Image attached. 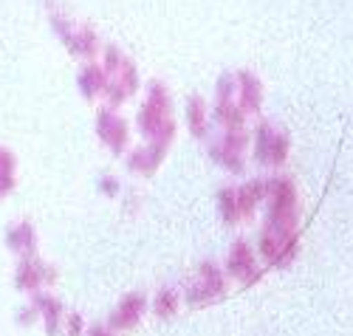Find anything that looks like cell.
<instances>
[{
  "label": "cell",
  "mask_w": 353,
  "mask_h": 336,
  "mask_svg": "<svg viewBox=\"0 0 353 336\" xmlns=\"http://www.w3.org/2000/svg\"><path fill=\"white\" fill-rule=\"evenodd\" d=\"M136 128L141 139L159 141L164 147H172L175 136H179V121L172 116V97H170V88L161 79L147 82L144 102L136 113Z\"/></svg>",
  "instance_id": "6da1fadb"
},
{
  "label": "cell",
  "mask_w": 353,
  "mask_h": 336,
  "mask_svg": "<svg viewBox=\"0 0 353 336\" xmlns=\"http://www.w3.org/2000/svg\"><path fill=\"white\" fill-rule=\"evenodd\" d=\"M263 206H266V229L280 235L300 232L303 206H300V192L294 178L288 175L266 178V201H263Z\"/></svg>",
  "instance_id": "7a4b0ae2"
},
{
  "label": "cell",
  "mask_w": 353,
  "mask_h": 336,
  "mask_svg": "<svg viewBox=\"0 0 353 336\" xmlns=\"http://www.w3.org/2000/svg\"><path fill=\"white\" fill-rule=\"evenodd\" d=\"M102 68L108 77V88H105L108 108H122L128 99H133V94H139L141 79H139L136 63L125 51H119L116 46H108L102 54Z\"/></svg>",
  "instance_id": "3957f363"
},
{
  "label": "cell",
  "mask_w": 353,
  "mask_h": 336,
  "mask_svg": "<svg viewBox=\"0 0 353 336\" xmlns=\"http://www.w3.org/2000/svg\"><path fill=\"white\" fill-rule=\"evenodd\" d=\"M226 294H229V277L223 266L215 260H201L192 280L181 291V302H187L190 308H207V305L221 302Z\"/></svg>",
  "instance_id": "277c9868"
},
{
  "label": "cell",
  "mask_w": 353,
  "mask_h": 336,
  "mask_svg": "<svg viewBox=\"0 0 353 336\" xmlns=\"http://www.w3.org/2000/svg\"><path fill=\"white\" fill-rule=\"evenodd\" d=\"M249 147H252V159L257 167H283L291 156V136L272 125L269 119H260L254 133H249Z\"/></svg>",
  "instance_id": "5b68a950"
},
{
  "label": "cell",
  "mask_w": 353,
  "mask_h": 336,
  "mask_svg": "<svg viewBox=\"0 0 353 336\" xmlns=\"http://www.w3.org/2000/svg\"><path fill=\"white\" fill-rule=\"evenodd\" d=\"M48 23L54 28V34L60 37L68 48V54L79 57V59H94L99 51V34L94 32L91 26L85 23H74L68 14H63L60 9H48Z\"/></svg>",
  "instance_id": "8992f818"
},
{
  "label": "cell",
  "mask_w": 353,
  "mask_h": 336,
  "mask_svg": "<svg viewBox=\"0 0 353 336\" xmlns=\"http://www.w3.org/2000/svg\"><path fill=\"white\" fill-rule=\"evenodd\" d=\"M254 252L272 268H288L300 255V232L280 235V232H272V229L263 226L257 232V240H254Z\"/></svg>",
  "instance_id": "52a82bcc"
},
{
  "label": "cell",
  "mask_w": 353,
  "mask_h": 336,
  "mask_svg": "<svg viewBox=\"0 0 353 336\" xmlns=\"http://www.w3.org/2000/svg\"><path fill=\"white\" fill-rule=\"evenodd\" d=\"M223 271L226 277L234 280L238 286L249 288L254 283L263 280V266H260V257L254 252V246L246 240V237H238L229 246V255H226V263H223Z\"/></svg>",
  "instance_id": "ba28073f"
},
{
  "label": "cell",
  "mask_w": 353,
  "mask_h": 336,
  "mask_svg": "<svg viewBox=\"0 0 353 336\" xmlns=\"http://www.w3.org/2000/svg\"><path fill=\"white\" fill-rule=\"evenodd\" d=\"M210 159L232 172V175H243L246 172V152H249V133L246 130H232V133H223L221 139H212L210 141Z\"/></svg>",
  "instance_id": "9c48e42d"
},
{
  "label": "cell",
  "mask_w": 353,
  "mask_h": 336,
  "mask_svg": "<svg viewBox=\"0 0 353 336\" xmlns=\"http://www.w3.org/2000/svg\"><path fill=\"white\" fill-rule=\"evenodd\" d=\"M94 130L97 139L102 141L105 150H110L113 156H125L128 147H130V125L116 113V108H99L97 119H94Z\"/></svg>",
  "instance_id": "30bf717a"
},
{
  "label": "cell",
  "mask_w": 353,
  "mask_h": 336,
  "mask_svg": "<svg viewBox=\"0 0 353 336\" xmlns=\"http://www.w3.org/2000/svg\"><path fill=\"white\" fill-rule=\"evenodd\" d=\"M57 277H60V274H57V266L40 260V255L20 257V263L14 268V288L23 294H34V291H43L46 286H54Z\"/></svg>",
  "instance_id": "8fae6325"
},
{
  "label": "cell",
  "mask_w": 353,
  "mask_h": 336,
  "mask_svg": "<svg viewBox=\"0 0 353 336\" xmlns=\"http://www.w3.org/2000/svg\"><path fill=\"white\" fill-rule=\"evenodd\" d=\"M147 305H150V297H147L144 291H130L125 294L119 302L113 305V311L108 314V328L116 330V333H125V330H133L144 314H147Z\"/></svg>",
  "instance_id": "7c38bea8"
},
{
  "label": "cell",
  "mask_w": 353,
  "mask_h": 336,
  "mask_svg": "<svg viewBox=\"0 0 353 336\" xmlns=\"http://www.w3.org/2000/svg\"><path fill=\"white\" fill-rule=\"evenodd\" d=\"M263 99H266V94H263V82L254 71H234V102H238V108L246 113V116H260L263 110Z\"/></svg>",
  "instance_id": "4fadbf2b"
},
{
  "label": "cell",
  "mask_w": 353,
  "mask_h": 336,
  "mask_svg": "<svg viewBox=\"0 0 353 336\" xmlns=\"http://www.w3.org/2000/svg\"><path fill=\"white\" fill-rule=\"evenodd\" d=\"M167 150L170 147H164L159 141H144V144L133 147L128 152V170L139 178H153L167 159Z\"/></svg>",
  "instance_id": "5bb4252c"
},
{
  "label": "cell",
  "mask_w": 353,
  "mask_h": 336,
  "mask_svg": "<svg viewBox=\"0 0 353 336\" xmlns=\"http://www.w3.org/2000/svg\"><path fill=\"white\" fill-rule=\"evenodd\" d=\"M37 308V317L43 322V330L48 336H60L63 333V319H65V305L60 297H54L48 291H34L28 299Z\"/></svg>",
  "instance_id": "9a60e30c"
},
{
  "label": "cell",
  "mask_w": 353,
  "mask_h": 336,
  "mask_svg": "<svg viewBox=\"0 0 353 336\" xmlns=\"http://www.w3.org/2000/svg\"><path fill=\"white\" fill-rule=\"evenodd\" d=\"M3 240H6V249L14 252L17 257H34L40 252V235H37L32 221L12 224L6 229V235H3Z\"/></svg>",
  "instance_id": "2e32d148"
},
{
  "label": "cell",
  "mask_w": 353,
  "mask_h": 336,
  "mask_svg": "<svg viewBox=\"0 0 353 336\" xmlns=\"http://www.w3.org/2000/svg\"><path fill=\"white\" fill-rule=\"evenodd\" d=\"M77 88H79L82 99H88V102H97L99 97H105L108 77H105L102 63H91V59H88V63L79 68V74H77Z\"/></svg>",
  "instance_id": "e0dca14e"
},
{
  "label": "cell",
  "mask_w": 353,
  "mask_h": 336,
  "mask_svg": "<svg viewBox=\"0 0 353 336\" xmlns=\"http://www.w3.org/2000/svg\"><path fill=\"white\" fill-rule=\"evenodd\" d=\"M234 195H238V209H241V221L254 218V212L266 201V178H252L246 184L234 187Z\"/></svg>",
  "instance_id": "ac0fdd59"
},
{
  "label": "cell",
  "mask_w": 353,
  "mask_h": 336,
  "mask_svg": "<svg viewBox=\"0 0 353 336\" xmlns=\"http://www.w3.org/2000/svg\"><path fill=\"white\" fill-rule=\"evenodd\" d=\"M184 116H187V130L192 133V139H207L210 136V105L203 97L192 94L187 99Z\"/></svg>",
  "instance_id": "d6986e66"
},
{
  "label": "cell",
  "mask_w": 353,
  "mask_h": 336,
  "mask_svg": "<svg viewBox=\"0 0 353 336\" xmlns=\"http://www.w3.org/2000/svg\"><path fill=\"white\" fill-rule=\"evenodd\" d=\"M212 121L223 130V133H232V130H246V121L249 116L238 108V102L229 99V102H212V110H210Z\"/></svg>",
  "instance_id": "ffe728a7"
},
{
  "label": "cell",
  "mask_w": 353,
  "mask_h": 336,
  "mask_svg": "<svg viewBox=\"0 0 353 336\" xmlns=\"http://www.w3.org/2000/svg\"><path fill=\"white\" fill-rule=\"evenodd\" d=\"M181 291L179 288H172V286H164L156 291V297L150 299V305H147V311H153L156 319H172V317H179L181 311Z\"/></svg>",
  "instance_id": "44dd1931"
},
{
  "label": "cell",
  "mask_w": 353,
  "mask_h": 336,
  "mask_svg": "<svg viewBox=\"0 0 353 336\" xmlns=\"http://www.w3.org/2000/svg\"><path fill=\"white\" fill-rule=\"evenodd\" d=\"M17 187V156L9 147H0V201L9 198Z\"/></svg>",
  "instance_id": "7402d4cb"
},
{
  "label": "cell",
  "mask_w": 353,
  "mask_h": 336,
  "mask_svg": "<svg viewBox=\"0 0 353 336\" xmlns=\"http://www.w3.org/2000/svg\"><path fill=\"white\" fill-rule=\"evenodd\" d=\"M215 204H218V215H221V221L226 226H234L241 221V209H238V195H234V187H221Z\"/></svg>",
  "instance_id": "603a6c76"
},
{
  "label": "cell",
  "mask_w": 353,
  "mask_h": 336,
  "mask_svg": "<svg viewBox=\"0 0 353 336\" xmlns=\"http://www.w3.org/2000/svg\"><path fill=\"white\" fill-rule=\"evenodd\" d=\"M97 190L105 195V198H119L122 195V181L116 178V175H102L99 181H97Z\"/></svg>",
  "instance_id": "cb8c5ba5"
},
{
  "label": "cell",
  "mask_w": 353,
  "mask_h": 336,
  "mask_svg": "<svg viewBox=\"0 0 353 336\" xmlns=\"http://www.w3.org/2000/svg\"><path fill=\"white\" fill-rule=\"evenodd\" d=\"M14 322H17L20 328H32V325H37V322H40V317H37V308H34L32 302L20 305V308L14 311Z\"/></svg>",
  "instance_id": "d4e9b609"
},
{
  "label": "cell",
  "mask_w": 353,
  "mask_h": 336,
  "mask_svg": "<svg viewBox=\"0 0 353 336\" xmlns=\"http://www.w3.org/2000/svg\"><path fill=\"white\" fill-rule=\"evenodd\" d=\"M85 317L79 314V311H71V314H65V319H63V330L68 333V336H85Z\"/></svg>",
  "instance_id": "484cf974"
},
{
  "label": "cell",
  "mask_w": 353,
  "mask_h": 336,
  "mask_svg": "<svg viewBox=\"0 0 353 336\" xmlns=\"http://www.w3.org/2000/svg\"><path fill=\"white\" fill-rule=\"evenodd\" d=\"M119 198H125V201H122V206H125V215H136V212L141 209V201H144L139 190H128V192L122 190V195H119Z\"/></svg>",
  "instance_id": "4316f807"
},
{
  "label": "cell",
  "mask_w": 353,
  "mask_h": 336,
  "mask_svg": "<svg viewBox=\"0 0 353 336\" xmlns=\"http://www.w3.org/2000/svg\"><path fill=\"white\" fill-rule=\"evenodd\" d=\"M85 336H119V333L110 330L105 322H99V325H88L85 328Z\"/></svg>",
  "instance_id": "83f0119b"
}]
</instances>
